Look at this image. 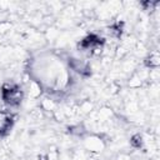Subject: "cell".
Returning <instances> with one entry per match:
<instances>
[{"label":"cell","mask_w":160,"mask_h":160,"mask_svg":"<svg viewBox=\"0 0 160 160\" xmlns=\"http://www.w3.org/2000/svg\"><path fill=\"white\" fill-rule=\"evenodd\" d=\"M82 146L86 151L90 154H100L105 150V141L102 140V136L99 134H90L85 135L82 138Z\"/></svg>","instance_id":"6da1fadb"},{"label":"cell","mask_w":160,"mask_h":160,"mask_svg":"<svg viewBox=\"0 0 160 160\" xmlns=\"http://www.w3.org/2000/svg\"><path fill=\"white\" fill-rule=\"evenodd\" d=\"M1 98L9 106H19L24 100V90L16 85L8 90H1Z\"/></svg>","instance_id":"7a4b0ae2"},{"label":"cell","mask_w":160,"mask_h":160,"mask_svg":"<svg viewBox=\"0 0 160 160\" xmlns=\"http://www.w3.org/2000/svg\"><path fill=\"white\" fill-rule=\"evenodd\" d=\"M68 65L79 76H89V75H91V66L85 59L69 58L68 59Z\"/></svg>","instance_id":"3957f363"},{"label":"cell","mask_w":160,"mask_h":160,"mask_svg":"<svg viewBox=\"0 0 160 160\" xmlns=\"http://www.w3.org/2000/svg\"><path fill=\"white\" fill-rule=\"evenodd\" d=\"M14 115L5 111V110H0V135L5 136L6 134H9L10 129L14 125Z\"/></svg>","instance_id":"277c9868"},{"label":"cell","mask_w":160,"mask_h":160,"mask_svg":"<svg viewBox=\"0 0 160 160\" xmlns=\"http://www.w3.org/2000/svg\"><path fill=\"white\" fill-rule=\"evenodd\" d=\"M144 66L148 69H158L160 66V55L158 50L150 51V54L144 60Z\"/></svg>","instance_id":"5b68a950"},{"label":"cell","mask_w":160,"mask_h":160,"mask_svg":"<svg viewBox=\"0 0 160 160\" xmlns=\"http://www.w3.org/2000/svg\"><path fill=\"white\" fill-rule=\"evenodd\" d=\"M42 94V85L38 80H31L28 84V95L30 99H38Z\"/></svg>","instance_id":"8992f818"},{"label":"cell","mask_w":160,"mask_h":160,"mask_svg":"<svg viewBox=\"0 0 160 160\" xmlns=\"http://www.w3.org/2000/svg\"><path fill=\"white\" fill-rule=\"evenodd\" d=\"M59 105H60V104H58V102H56L55 100H52L51 98L45 96V98L41 100V102H40V109H41L44 112L52 115V112L58 109Z\"/></svg>","instance_id":"52a82bcc"},{"label":"cell","mask_w":160,"mask_h":160,"mask_svg":"<svg viewBox=\"0 0 160 160\" xmlns=\"http://www.w3.org/2000/svg\"><path fill=\"white\" fill-rule=\"evenodd\" d=\"M79 111L80 114L82 115H89L91 111H94V102L90 100V99H85V100H81L79 104Z\"/></svg>","instance_id":"ba28073f"},{"label":"cell","mask_w":160,"mask_h":160,"mask_svg":"<svg viewBox=\"0 0 160 160\" xmlns=\"http://www.w3.org/2000/svg\"><path fill=\"white\" fill-rule=\"evenodd\" d=\"M142 81L140 80V78L135 74V72H132V75L129 78V80H128V86L130 88V89H134V90H136V89H140L141 86H142Z\"/></svg>","instance_id":"9c48e42d"},{"label":"cell","mask_w":160,"mask_h":160,"mask_svg":"<svg viewBox=\"0 0 160 160\" xmlns=\"http://www.w3.org/2000/svg\"><path fill=\"white\" fill-rule=\"evenodd\" d=\"M144 142H145V140H144L142 135L139 134V132L131 135V138H130V145H131L132 148H135V149H140V148H142Z\"/></svg>","instance_id":"30bf717a"},{"label":"cell","mask_w":160,"mask_h":160,"mask_svg":"<svg viewBox=\"0 0 160 160\" xmlns=\"http://www.w3.org/2000/svg\"><path fill=\"white\" fill-rule=\"evenodd\" d=\"M129 51H130V50H129L128 48H125L124 45L120 44V45H118V46L115 48V52H114V55H115V58H116L118 60H119V59L122 60V59H125V58L129 55Z\"/></svg>","instance_id":"8fae6325"},{"label":"cell","mask_w":160,"mask_h":160,"mask_svg":"<svg viewBox=\"0 0 160 160\" xmlns=\"http://www.w3.org/2000/svg\"><path fill=\"white\" fill-rule=\"evenodd\" d=\"M12 29V22L9 20H1L0 21V35H6Z\"/></svg>","instance_id":"7c38bea8"},{"label":"cell","mask_w":160,"mask_h":160,"mask_svg":"<svg viewBox=\"0 0 160 160\" xmlns=\"http://www.w3.org/2000/svg\"><path fill=\"white\" fill-rule=\"evenodd\" d=\"M29 116H30L32 120L39 121V120L44 119V111H42L40 108H38V109H31V111L29 112Z\"/></svg>","instance_id":"4fadbf2b"},{"label":"cell","mask_w":160,"mask_h":160,"mask_svg":"<svg viewBox=\"0 0 160 160\" xmlns=\"http://www.w3.org/2000/svg\"><path fill=\"white\" fill-rule=\"evenodd\" d=\"M115 160H131V156L128 155V154H125V152H120V154L116 155Z\"/></svg>","instance_id":"5bb4252c"},{"label":"cell","mask_w":160,"mask_h":160,"mask_svg":"<svg viewBox=\"0 0 160 160\" xmlns=\"http://www.w3.org/2000/svg\"><path fill=\"white\" fill-rule=\"evenodd\" d=\"M72 160H88V158H85V156H84L81 152H76V154L74 155Z\"/></svg>","instance_id":"9a60e30c"}]
</instances>
